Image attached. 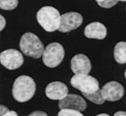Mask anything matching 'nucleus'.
Returning <instances> with one entry per match:
<instances>
[{
	"label": "nucleus",
	"mask_w": 126,
	"mask_h": 116,
	"mask_svg": "<svg viewBox=\"0 0 126 116\" xmlns=\"http://www.w3.org/2000/svg\"><path fill=\"white\" fill-rule=\"evenodd\" d=\"M36 91V84L32 78L22 75L16 79L13 84L12 95L19 103H25L33 97Z\"/></svg>",
	"instance_id": "f257e3e1"
},
{
	"label": "nucleus",
	"mask_w": 126,
	"mask_h": 116,
	"mask_svg": "<svg viewBox=\"0 0 126 116\" xmlns=\"http://www.w3.org/2000/svg\"><path fill=\"white\" fill-rule=\"evenodd\" d=\"M37 21L47 32H53L60 29L61 15L56 8L43 6L37 12Z\"/></svg>",
	"instance_id": "f03ea898"
},
{
	"label": "nucleus",
	"mask_w": 126,
	"mask_h": 116,
	"mask_svg": "<svg viewBox=\"0 0 126 116\" xmlns=\"http://www.w3.org/2000/svg\"><path fill=\"white\" fill-rule=\"evenodd\" d=\"M19 46L25 55L38 59L42 56L45 48L41 39L32 32H26L22 36Z\"/></svg>",
	"instance_id": "7ed1b4c3"
},
{
	"label": "nucleus",
	"mask_w": 126,
	"mask_h": 116,
	"mask_svg": "<svg viewBox=\"0 0 126 116\" xmlns=\"http://www.w3.org/2000/svg\"><path fill=\"white\" fill-rule=\"evenodd\" d=\"M65 56V50L62 45L53 42L45 47L42 54V62L47 67L55 68L61 64Z\"/></svg>",
	"instance_id": "20e7f679"
},
{
	"label": "nucleus",
	"mask_w": 126,
	"mask_h": 116,
	"mask_svg": "<svg viewBox=\"0 0 126 116\" xmlns=\"http://www.w3.org/2000/svg\"><path fill=\"white\" fill-rule=\"evenodd\" d=\"M70 84L82 94H92L100 89L98 80L88 74H75L71 78Z\"/></svg>",
	"instance_id": "39448f33"
},
{
	"label": "nucleus",
	"mask_w": 126,
	"mask_h": 116,
	"mask_svg": "<svg viewBox=\"0 0 126 116\" xmlns=\"http://www.w3.org/2000/svg\"><path fill=\"white\" fill-rule=\"evenodd\" d=\"M0 62L8 70H16L24 63V56L16 49H6L0 54Z\"/></svg>",
	"instance_id": "423d86ee"
},
{
	"label": "nucleus",
	"mask_w": 126,
	"mask_h": 116,
	"mask_svg": "<svg viewBox=\"0 0 126 116\" xmlns=\"http://www.w3.org/2000/svg\"><path fill=\"white\" fill-rule=\"evenodd\" d=\"M82 22H83V17L80 13L76 12L64 13L61 15V26L59 31L63 33L69 32L80 27L82 25Z\"/></svg>",
	"instance_id": "0eeeda50"
},
{
	"label": "nucleus",
	"mask_w": 126,
	"mask_h": 116,
	"mask_svg": "<svg viewBox=\"0 0 126 116\" xmlns=\"http://www.w3.org/2000/svg\"><path fill=\"white\" fill-rule=\"evenodd\" d=\"M103 96L106 101L115 102L120 100L124 95V88L121 83L117 81H109L104 85L101 89Z\"/></svg>",
	"instance_id": "6e6552de"
},
{
	"label": "nucleus",
	"mask_w": 126,
	"mask_h": 116,
	"mask_svg": "<svg viewBox=\"0 0 126 116\" xmlns=\"http://www.w3.org/2000/svg\"><path fill=\"white\" fill-rule=\"evenodd\" d=\"M59 107L62 109H72L83 112L87 108V102L82 96L76 94H68L65 98L59 102Z\"/></svg>",
	"instance_id": "1a4fd4ad"
},
{
	"label": "nucleus",
	"mask_w": 126,
	"mask_h": 116,
	"mask_svg": "<svg viewBox=\"0 0 126 116\" xmlns=\"http://www.w3.org/2000/svg\"><path fill=\"white\" fill-rule=\"evenodd\" d=\"M71 71L75 74H88L92 69L89 58L83 54H78L70 61Z\"/></svg>",
	"instance_id": "9d476101"
},
{
	"label": "nucleus",
	"mask_w": 126,
	"mask_h": 116,
	"mask_svg": "<svg viewBox=\"0 0 126 116\" xmlns=\"http://www.w3.org/2000/svg\"><path fill=\"white\" fill-rule=\"evenodd\" d=\"M45 95L49 99L61 101L68 95V88L63 82L53 81L47 85Z\"/></svg>",
	"instance_id": "9b49d317"
},
{
	"label": "nucleus",
	"mask_w": 126,
	"mask_h": 116,
	"mask_svg": "<svg viewBox=\"0 0 126 116\" xmlns=\"http://www.w3.org/2000/svg\"><path fill=\"white\" fill-rule=\"evenodd\" d=\"M85 36L87 39H95L102 40L107 35V29L101 22H91L86 26L84 30Z\"/></svg>",
	"instance_id": "f8f14e48"
},
{
	"label": "nucleus",
	"mask_w": 126,
	"mask_h": 116,
	"mask_svg": "<svg viewBox=\"0 0 126 116\" xmlns=\"http://www.w3.org/2000/svg\"><path fill=\"white\" fill-rule=\"evenodd\" d=\"M113 57L120 64L126 63V42H118L113 48Z\"/></svg>",
	"instance_id": "ddd939ff"
},
{
	"label": "nucleus",
	"mask_w": 126,
	"mask_h": 116,
	"mask_svg": "<svg viewBox=\"0 0 126 116\" xmlns=\"http://www.w3.org/2000/svg\"><path fill=\"white\" fill-rule=\"evenodd\" d=\"M83 95L87 100H89L90 102H92L95 105H103L105 101V99L103 96L101 89H99L95 93H92V94H83Z\"/></svg>",
	"instance_id": "4468645a"
},
{
	"label": "nucleus",
	"mask_w": 126,
	"mask_h": 116,
	"mask_svg": "<svg viewBox=\"0 0 126 116\" xmlns=\"http://www.w3.org/2000/svg\"><path fill=\"white\" fill-rule=\"evenodd\" d=\"M18 5V0H0V8L2 10H14Z\"/></svg>",
	"instance_id": "2eb2a0df"
},
{
	"label": "nucleus",
	"mask_w": 126,
	"mask_h": 116,
	"mask_svg": "<svg viewBox=\"0 0 126 116\" xmlns=\"http://www.w3.org/2000/svg\"><path fill=\"white\" fill-rule=\"evenodd\" d=\"M58 116H84L81 112L72 109H62L58 113Z\"/></svg>",
	"instance_id": "dca6fc26"
},
{
	"label": "nucleus",
	"mask_w": 126,
	"mask_h": 116,
	"mask_svg": "<svg viewBox=\"0 0 126 116\" xmlns=\"http://www.w3.org/2000/svg\"><path fill=\"white\" fill-rule=\"evenodd\" d=\"M99 6L103 8H111L118 3V0H95Z\"/></svg>",
	"instance_id": "f3484780"
},
{
	"label": "nucleus",
	"mask_w": 126,
	"mask_h": 116,
	"mask_svg": "<svg viewBox=\"0 0 126 116\" xmlns=\"http://www.w3.org/2000/svg\"><path fill=\"white\" fill-rule=\"evenodd\" d=\"M1 116H18L17 113L15 111H10L5 105H1Z\"/></svg>",
	"instance_id": "a211bd4d"
},
{
	"label": "nucleus",
	"mask_w": 126,
	"mask_h": 116,
	"mask_svg": "<svg viewBox=\"0 0 126 116\" xmlns=\"http://www.w3.org/2000/svg\"><path fill=\"white\" fill-rule=\"evenodd\" d=\"M28 116H48V114L45 112L42 111H35L32 112V114H30Z\"/></svg>",
	"instance_id": "6ab92c4d"
},
{
	"label": "nucleus",
	"mask_w": 126,
	"mask_h": 116,
	"mask_svg": "<svg viewBox=\"0 0 126 116\" xmlns=\"http://www.w3.org/2000/svg\"><path fill=\"white\" fill-rule=\"evenodd\" d=\"M113 116H126V112H124V111L116 112L115 114H113Z\"/></svg>",
	"instance_id": "aec40b11"
},
{
	"label": "nucleus",
	"mask_w": 126,
	"mask_h": 116,
	"mask_svg": "<svg viewBox=\"0 0 126 116\" xmlns=\"http://www.w3.org/2000/svg\"><path fill=\"white\" fill-rule=\"evenodd\" d=\"M5 25V18L1 15V31H3V29H4Z\"/></svg>",
	"instance_id": "412c9836"
},
{
	"label": "nucleus",
	"mask_w": 126,
	"mask_h": 116,
	"mask_svg": "<svg viewBox=\"0 0 126 116\" xmlns=\"http://www.w3.org/2000/svg\"><path fill=\"white\" fill-rule=\"evenodd\" d=\"M96 116H110V115L107 114H97Z\"/></svg>",
	"instance_id": "4be33fe9"
},
{
	"label": "nucleus",
	"mask_w": 126,
	"mask_h": 116,
	"mask_svg": "<svg viewBox=\"0 0 126 116\" xmlns=\"http://www.w3.org/2000/svg\"><path fill=\"white\" fill-rule=\"evenodd\" d=\"M124 77H125V79H126V70H125V72H124Z\"/></svg>",
	"instance_id": "5701e85b"
},
{
	"label": "nucleus",
	"mask_w": 126,
	"mask_h": 116,
	"mask_svg": "<svg viewBox=\"0 0 126 116\" xmlns=\"http://www.w3.org/2000/svg\"><path fill=\"white\" fill-rule=\"evenodd\" d=\"M118 1H126V0H118Z\"/></svg>",
	"instance_id": "b1692460"
}]
</instances>
